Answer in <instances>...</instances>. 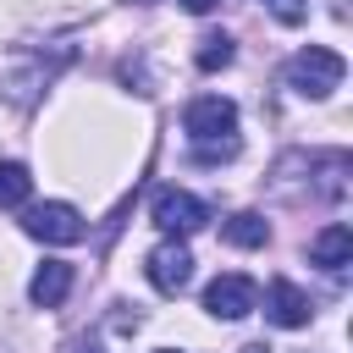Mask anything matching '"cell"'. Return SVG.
<instances>
[{
	"label": "cell",
	"instance_id": "8fae6325",
	"mask_svg": "<svg viewBox=\"0 0 353 353\" xmlns=\"http://www.w3.org/2000/svg\"><path fill=\"white\" fill-rule=\"evenodd\" d=\"M28 193H33V176H28V165H22V160H0V210H17V204H28Z\"/></svg>",
	"mask_w": 353,
	"mask_h": 353
},
{
	"label": "cell",
	"instance_id": "ba28073f",
	"mask_svg": "<svg viewBox=\"0 0 353 353\" xmlns=\"http://www.w3.org/2000/svg\"><path fill=\"white\" fill-rule=\"evenodd\" d=\"M66 292H72V265H66V259H44V265L33 270V281H28V298H33L39 309L66 303Z\"/></svg>",
	"mask_w": 353,
	"mask_h": 353
},
{
	"label": "cell",
	"instance_id": "9a60e30c",
	"mask_svg": "<svg viewBox=\"0 0 353 353\" xmlns=\"http://www.w3.org/2000/svg\"><path fill=\"white\" fill-rule=\"evenodd\" d=\"M243 353H265V342H248V347H243Z\"/></svg>",
	"mask_w": 353,
	"mask_h": 353
},
{
	"label": "cell",
	"instance_id": "3957f363",
	"mask_svg": "<svg viewBox=\"0 0 353 353\" xmlns=\"http://www.w3.org/2000/svg\"><path fill=\"white\" fill-rule=\"evenodd\" d=\"M22 232L50 243V248H72V243H83V215L72 204H61V199H44V204H33L22 215Z\"/></svg>",
	"mask_w": 353,
	"mask_h": 353
},
{
	"label": "cell",
	"instance_id": "7c38bea8",
	"mask_svg": "<svg viewBox=\"0 0 353 353\" xmlns=\"http://www.w3.org/2000/svg\"><path fill=\"white\" fill-rule=\"evenodd\" d=\"M232 55H237V44H232L226 33H204L199 50H193V66H199V72H221V66H232Z\"/></svg>",
	"mask_w": 353,
	"mask_h": 353
},
{
	"label": "cell",
	"instance_id": "2e32d148",
	"mask_svg": "<svg viewBox=\"0 0 353 353\" xmlns=\"http://www.w3.org/2000/svg\"><path fill=\"white\" fill-rule=\"evenodd\" d=\"M160 353H171V347H160Z\"/></svg>",
	"mask_w": 353,
	"mask_h": 353
},
{
	"label": "cell",
	"instance_id": "9c48e42d",
	"mask_svg": "<svg viewBox=\"0 0 353 353\" xmlns=\"http://www.w3.org/2000/svg\"><path fill=\"white\" fill-rule=\"evenodd\" d=\"M309 259H314V265H325V270H342V265L353 259V232H347L342 221H331V226L309 243Z\"/></svg>",
	"mask_w": 353,
	"mask_h": 353
},
{
	"label": "cell",
	"instance_id": "4fadbf2b",
	"mask_svg": "<svg viewBox=\"0 0 353 353\" xmlns=\"http://www.w3.org/2000/svg\"><path fill=\"white\" fill-rule=\"evenodd\" d=\"M265 6H270V17L287 22V28H298V22L309 17V0H265Z\"/></svg>",
	"mask_w": 353,
	"mask_h": 353
},
{
	"label": "cell",
	"instance_id": "7a4b0ae2",
	"mask_svg": "<svg viewBox=\"0 0 353 353\" xmlns=\"http://www.w3.org/2000/svg\"><path fill=\"white\" fill-rule=\"evenodd\" d=\"M342 77H347V61H342L336 50H325V44H303V50L287 61V83H292L303 99H325L331 88H342Z\"/></svg>",
	"mask_w": 353,
	"mask_h": 353
},
{
	"label": "cell",
	"instance_id": "8992f818",
	"mask_svg": "<svg viewBox=\"0 0 353 353\" xmlns=\"http://www.w3.org/2000/svg\"><path fill=\"white\" fill-rule=\"evenodd\" d=\"M149 281H154V292L176 298V292L193 281V254H188L182 243H160V248L149 254Z\"/></svg>",
	"mask_w": 353,
	"mask_h": 353
},
{
	"label": "cell",
	"instance_id": "277c9868",
	"mask_svg": "<svg viewBox=\"0 0 353 353\" xmlns=\"http://www.w3.org/2000/svg\"><path fill=\"white\" fill-rule=\"evenodd\" d=\"M154 226L165 232V237H193L204 221H210V210H204V199H193L188 188H160L154 193Z\"/></svg>",
	"mask_w": 353,
	"mask_h": 353
},
{
	"label": "cell",
	"instance_id": "5b68a950",
	"mask_svg": "<svg viewBox=\"0 0 353 353\" xmlns=\"http://www.w3.org/2000/svg\"><path fill=\"white\" fill-rule=\"evenodd\" d=\"M204 309H210L215 320H243V314L259 309V287H254L243 270H226V276H215V281L204 287Z\"/></svg>",
	"mask_w": 353,
	"mask_h": 353
},
{
	"label": "cell",
	"instance_id": "30bf717a",
	"mask_svg": "<svg viewBox=\"0 0 353 353\" xmlns=\"http://www.w3.org/2000/svg\"><path fill=\"white\" fill-rule=\"evenodd\" d=\"M221 237H226L232 248H265L270 226H265V215H254V210H237V215H226V221H221Z\"/></svg>",
	"mask_w": 353,
	"mask_h": 353
},
{
	"label": "cell",
	"instance_id": "5bb4252c",
	"mask_svg": "<svg viewBox=\"0 0 353 353\" xmlns=\"http://www.w3.org/2000/svg\"><path fill=\"white\" fill-rule=\"evenodd\" d=\"M221 0H182V11H193V17H204V11H215Z\"/></svg>",
	"mask_w": 353,
	"mask_h": 353
},
{
	"label": "cell",
	"instance_id": "6da1fadb",
	"mask_svg": "<svg viewBox=\"0 0 353 353\" xmlns=\"http://www.w3.org/2000/svg\"><path fill=\"white\" fill-rule=\"evenodd\" d=\"M182 127H188V143H193V160L199 165H221V160H237L243 138H237V105L221 99V94H204L182 110Z\"/></svg>",
	"mask_w": 353,
	"mask_h": 353
},
{
	"label": "cell",
	"instance_id": "52a82bcc",
	"mask_svg": "<svg viewBox=\"0 0 353 353\" xmlns=\"http://www.w3.org/2000/svg\"><path fill=\"white\" fill-rule=\"evenodd\" d=\"M265 314H270V325H281V331H298V325H309V298L287 281V276H276L270 287H265Z\"/></svg>",
	"mask_w": 353,
	"mask_h": 353
}]
</instances>
